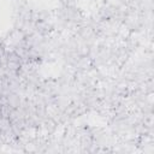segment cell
I'll use <instances>...</instances> for the list:
<instances>
[{"label":"cell","instance_id":"obj_1","mask_svg":"<svg viewBox=\"0 0 154 154\" xmlns=\"http://www.w3.org/2000/svg\"><path fill=\"white\" fill-rule=\"evenodd\" d=\"M0 132L1 134H7V132H13L12 130V122L7 117H0Z\"/></svg>","mask_w":154,"mask_h":154}]
</instances>
